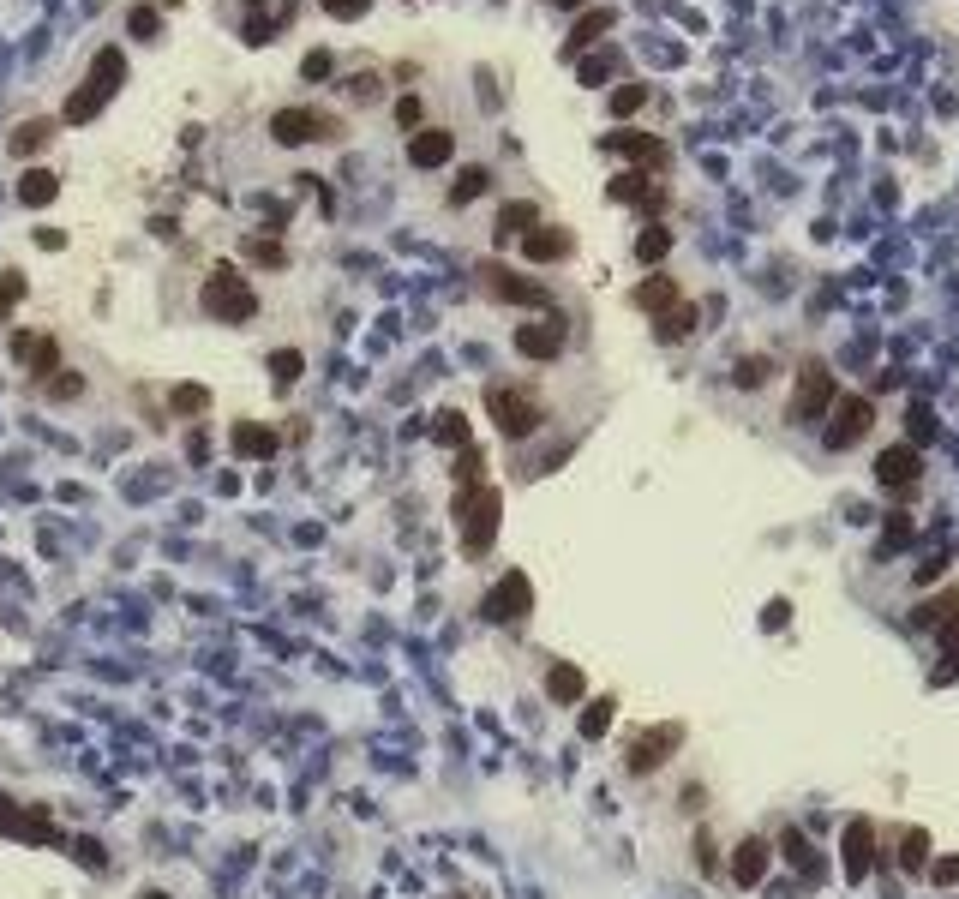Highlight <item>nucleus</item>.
Returning <instances> with one entry per match:
<instances>
[{"label":"nucleus","mask_w":959,"mask_h":899,"mask_svg":"<svg viewBox=\"0 0 959 899\" xmlns=\"http://www.w3.org/2000/svg\"><path fill=\"white\" fill-rule=\"evenodd\" d=\"M564 6H582V0H564Z\"/></svg>","instance_id":"bf43d9fd"},{"label":"nucleus","mask_w":959,"mask_h":899,"mask_svg":"<svg viewBox=\"0 0 959 899\" xmlns=\"http://www.w3.org/2000/svg\"><path fill=\"white\" fill-rule=\"evenodd\" d=\"M486 192V168H462V180L450 186V204H474Z\"/></svg>","instance_id":"4c0bfd02"},{"label":"nucleus","mask_w":959,"mask_h":899,"mask_svg":"<svg viewBox=\"0 0 959 899\" xmlns=\"http://www.w3.org/2000/svg\"><path fill=\"white\" fill-rule=\"evenodd\" d=\"M642 102H648V84H618V90H612V114H618V120L636 114Z\"/></svg>","instance_id":"ea45409f"},{"label":"nucleus","mask_w":959,"mask_h":899,"mask_svg":"<svg viewBox=\"0 0 959 899\" xmlns=\"http://www.w3.org/2000/svg\"><path fill=\"white\" fill-rule=\"evenodd\" d=\"M342 120L324 114V108H276L270 114V138L276 144H312V138H336Z\"/></svg>","instance_id":"423d86ee"},{"label":"nucleus","mask_w":959,"mask_h":899,"mask_svg":"<svg viewBox=\"0 0 959 899\" xmlns=\"http://www.w3.org/2000/svg\"><path fill=\"white\" fill-rule=\"evenodd\" d=\"M768 858H774V846H768V840H744V846L732 852V882H738V888L768 882Z\"/></svg>","instance_id":"dca6fc26"},{"label":"nucleus","mask_w":959,"mask_h":899,"mask_svg":"<svg viewBox=\"0 0 959 899\" xmlns=\"http://www.w3.org/2000/svg\"><path fill=\"white\" fill-rule=\"evenodd\" d=\"M54 132H60L54 120H24V126L12 132V156H36V150H42V144H48Z\"/></svg>","instance_id":"c85d7f7f"},{"label":"nucleus","mask_w":959,"mask_h":899,"mask_svg":"<svg viewBox=\"0 0 959 899\" xmlns=\"http://www.w3.org/2000/svg\"><path fill=\"white\" fill-rule=\"evenodd\" d=\"M498 516H504V492H498V486L474 480V486L456 492V534H462V552H468V558H480V552L498 540Z\"/></svg>","instance_id":"f257e3e1"},{"label":"nucleus","mask_w":959,"mask_h":899,"mask_svg":"<svg viewBox=\"0 0 959 899\" xmlns=\"http://www.w3.org/2000/svg\"><path fill=\"white\" fill-rule=\"evenodd\" d=\"M840 864H846V882H864L876 870V822L870 816H852L846 834H840Z\"/></svg>","instance_id":"1a4fd4ad"},{"label":"nucleus","mask_w":959,"mask_h":899,"mask_svg":"<svg viewBox=\"0 0 959 899\" xmlns=\"http://www.w3.org/2000/svg\"><path fill=\"white\" fill-rule=\"evenodd\" d=\"M12 360L36 378H54L60 372V342L54 336H30V330H12Z\"/></svg>","instance_id":"f8f14e48"},{"label":"nucleus","mask_w":959,"mask_h":899,"mask_svg":"<svg viewBox=\"0 0 959 899\" xmlns=\"http://www.w3.org/2000/svg\"><path fill=\"white\" fill-rule=\"evenodd\" d=\"M840 402V384L828 366H804L798 372V390H792V426H810V420H828V408Z\"/></svg>","instance_id":"39448f33"},{"label":"nucleus","mask_w":959,"mask_h":899,"mask_svg":"<svg viewBox=\"0 0 959 899\" xmlns=\"http://www.w3.org/2000/svg\"><path fill=\"white\" fill-rule=\"evenodd\" d=\"M576 78H582V84H606V78H612V54H588V60L576 66Z\"/></svg>","instance_id":"37998d69"},{"label":"nucleus","mask_w":959,"mask_h":899,"mask_svg":"<svg viewBox=\"0 0 959 899\" xmlns=\"http://www.w3.org/2000/svg\"><path fill=\"white\" fill-rule=\"evenodd\" d=\"M330 66H336V60L318 48V54H306V66H300V72H306V78H330Z\"/></svg>","instance_id":"8fccbe9b"},{"label":"nucleus","mask_w":959,"mask_h":899,"mask_svg":"<svg viewBox=\"0 0 959 899\" xmlns=\"http://www.w3.org/2000/svg\"><path fill=\"white\" fill-rule=\"evenodd\" d=\"M120 78H126V54H120V48H96V60H90V84L114 96V90H120Z\"/></svg>","instance_id":"b1692460"},{"label":"nucleus","mask_w":959,"mask_h":899,"mask_svg":"<svg viewBox=\"0 0 959 899\" xmlns=\"http://www.w3.org/2000/svg\"><path fill=\"white\" fill-rule=\"evenodd\" d=\"M546 696H552V702H564V708H576V702L588 696V678H582V666L558 660V666L546 672Z\"/></svg>","instance_id":"412c9836"},{"label":"nucleus","mask_w":959,"mask_h":899,"mask_svg":"<svg viewBox=\"0 0 959 899\" xmlns=\"http://www.w3.org/2000/svg\"><path fill=\"white\" fill-rule=\"evenodd\" d=\"M486 414L498 420L504 438H534L540 420H546L540 396H534V390H516V384H492V390H486Z\"/></svg>","instance_id":"7ed1b4c3"},{"label":"nucleus","mask_w":959,"mask_h":899,"mask_svg":"<svg viewBox=\"0 0 959 899\" xmlns=\"http://www.w3.org/2000/svg\"><path fill=\"white\" fill-rule=\"evenodd\" d=\"M204 312H210L216 324H246V318L258 312V294H252V282H246L234 264H216V270L204 276Z\"/></svg>","instance_id":"f03ea898"},{"label":"nucleus","mask_w":959,"mask_h":899,"mask_svg":"<svg viewBox=\"0 0 959 899\" xmlns=\"http://www.w3.org/2000/svg\"><path fill=\"white\" fill-rule=\"evenodd\" d=\"M432 432H438V444H456V450H468V420H462L456 408H450V414H438V426H432Z\"/></svg>","instance_id":"58836bf2"},{"label":"nucleus","mask_w":959,"mask_h":899,"mask_svg":"<svg viewBox=\"0 0 959 899\" xmlns=\"http://www.w3.org/2000/svg\"><path fill=\"white\" fill-rule=\"evenodd\" d=\"M396 120H402L408 132H420V102H414V96H402V102H396Z\"/></svg>","instance_id":"3c124183"},{"label":"nucleus","mask_w":959,"mask_h":899,"mask_svg":"<svg viewBox=\"0 0 959 899\" xmlns=\"http://www.w3.org/2000/svg\"><path fill=\"white\" fill-rule=\"evenodd\" d=\"M528 612H534V582H528L522 570L498 576L492 594H486V618H492V624H522Z\"/></svg>","instance_id":"6e6552de"},{"label":"nucleus","mask_w":959,"mask_h":899,"mask_svg":"<svg viewBox=\"0 0 959 899\" xmlns=\"http://www.w3.org/2000/svg\"><path fill=\"white\" fill-rule=\"evenodd\" d=\"M924 876H930L936 888H954V882H959V858H936V864H930Z\"/></svg>","instance_id":"49530a36"},{"label":"nucleus","mask_w":959,"mask_h":899,"mask_svg":"<svg viewBox=\"0 0 959 899\" xmlns=\"http://www.w3.org/2000/svg\"><path fill=\"white\" fill-rule=\"evenodd\" d=\"M786 618H792V606H786V600H768V612H762V624H768V630H780Z\"/></svg>","instance_id":"864d4df0"},{"label":"nucleus","mask_w":959,"mask_h":899,"mask_svg":"<svg viewBox=\"0 0 959 899\" xmlns=\"http://www.w3.org/2000/svg\"><path fill=\"white\" fill-rule=\"evenodd\" d=\"M78 390H84V384H78L72 372H66V378H48V396H54V402H72Z\"/></svg>","instance_id":"de8ad7c7"},{"label":"nucleus","mask_w":959,"mask_h":899,"mask_svg":"<svg viewBox=\"0 0 959 899\" xmlns=\"http://www.w3.org/2000/svg\"><path fill=\"white\" fill-rule=\"evenodd\" d=\"M576 726H582V738H588V744H594V738H606V726H612V696H600V702H588Z\"/></svg>","instance_id":"72a5a7b5"},{"label":"nucleus","mask_w":959,"mask_h":899,"mask_svg":"<svg viewBox=\"0 0 959 899\" xmlns=\"http://www.w3.org/2000/svg\"><path fill=\"white\" fill-rule=\"evenodd\" d=\"M528 228H540V210L534 204H504L498 210V234L510 240V234H528Z\"/></svg>","instance_id":"c756f323"},{"label":"nucleus","mask_w":959,"mask_h":899,"mask_svg":"<svg viewBox=\"0 0 959 899\" xmlns=\"http://www.w3.org/2000/svg\"><path fill=\"white\" fill-rule=\"evenodd\" d=\"M666 252H672V234H666L660 222H648V228L636 234V258H642V264H660Z\"/></svg>","instance_id":"7c9ffc66"},{"label":"nucleus","mask_w":959,"mask_h":899,"mask_svg":"<svg viewBox=\"0 0 959 899\" xmlns=\"http://www.w3.org/2000/svg\"><path fill=\"white\" fill-rule=\"evenodd\" d=\"M516 354H522V360H558V354H564V324H558V318L522 324V330H516Z\"/></svg>","instance_id":"ddd939ff"},{"label":"nucleus","mask_w":959,"mask_h":899,"mask_svg":"<svg viewBox=\"0 0 959 899\" xmlns=\"http://www.w3.org/2000/svg\"><path fill=\"white\" fill-rule=\"evenodd\" d=\"M36 246L54 252V246H66V234H60V228H36Z\"/></svg>","instance_id":"4d7b16f0"},{"label":"nucleus","mask_w":959,"mask_h":899,"mask_svg":"<svg viewBox=\"0 0 959 899\" xmlns=\"http://www.w3.org/2000/svg\"><path fill=\"white\" fill-rule=\"evenodd\" d=\"M456 480H462V486H474V480H480V450H462V462H456Z\"/></svg>","instance_id":"09e8293b"},{"label":"nucleus","mask_w":959,"mask_h":899,"mask_svg":"<svg viewBox=\"0 0 959 899\" xmlns=\"http://www.w3.org/2000/svg\"><path fill=\"white\" fill-rule=\"evenodd\" d=\"M450 156H456V138H450L444 126H420V132L408 138V162H414V168H444Z\"/></svg>","instance_id":"4468645a"},{"label":"nucleus","mask_w":959,"mask_h":899,"mask_svg":"<svg viewBox=\"0 0 959 899\" xmlns=\"http://www.w3.org/2000/svg\"><path fill=\"white\" fill-rule=\"evenodd\" d=\"M522 252H528L534 264H558V258L576 252V240H570L564 228H528V234H522Z\"/></svg>","instance_id":"f3484780"},{"label":"nucleus","mask_w":959,"mask_h":899,"mask_svg":"<svg viewBox=\"0 0 959 899\" xmlns=\"http://www.w3.org/2000/svg\"><path fill=\"white\" fill-rule=\"evenodd\" d=\"M270 450H276V432H270V426H252V420L234 426V456H270Z\"/></svg>","instance_id":"cd10ccee"},{"label":"nucleus","mask_w":959,"mask_h":899,"mask_svg":"<svg viewBox=\"0 0 959 899\" xmlns=\"http://www.w3.org/2000/svg\"><path fill=\"white\" fill-rule=\"evenodd\" d=\"M324 12H330V18H360L366 0H324Z\"/></svg>","instance_id":"603ef678"},{"label":"nucleus","mask_w":959,"mask_h":899,"mask_svg":"<svg viewBox=\"0 0 959 899\" xmlns=\"http://www.w3.org/2000/svg\"><path fill=\"white\" fill-rule=\"evenodd\" d=\"M678 744H684V726H678V720H666V726H654V732H636V738H630V774H654Z\"/></svg>","instance_id":"9d476101"},{"label":"nucleus","mask_w":959,"mask_h":899,"mask_svg":"<svg viewBox=\"0 0 959 899\" xmlns=\"http://www.w3.org/2000/svg\"><path fill=\"white\" fill-rule=\"evenodd\" d=\"M240 258L258 264V270H282V264H288V246L270 240V234H246V240H240Z\"/></svg>","instance_id":"5701e85b"},{"label":"nucleus","mask_w":959,"mask_h":899,"mask_svg":"<svg viewBox=\"0 0 959 899\" xmlns=\"http://www.w3.org/2000/svg\"><path fill=\"white\" fill-rule=\"evenodd\" d=\"M144 899H168V894H144Z\"/></svg>","instance_id":"13d9d810"},{"label":"nucleus","mask_w":959,"mask_h":899,"mask_svg":"<svg viewBox=\"0 0 959 899\" xmlns=\"http://www.w3.org/2000/svg\"><path fill=\"white\" fill-rule=\"evenodd\" d=\"M0 834H18V840H54V822H48V810H42V804H30V810H0Z\"/></svg>","instance_id":"aec40b11"},{"label":"nucleus","mask_w":959,"mask_h":899,"mask_svg":"<svg viewBox=\"0 0 959 899\" xmlns=\"http://www.w3.org/2000/svg\"><path fill=\"white\" fill-rule=\"evenodd\" d=\"M606 150H618V156H630V162H642V168H666V144H660L654 132H612Z\"/></svg>","instance_id":"2eb2a0df"},{"label":"nucleus","mask_w":959,"mask_h":899,"mask_svg":"<svg viewBox=\"0 0 959 899\" xmlns=\"http://www.w3.org/2000/svg\"><path fill=\"white\" fill-rule=\"evenodd\" d=\"M690 330H696V306H690V300H678L672 312L654 318V336H660V342H684Z\"/></svg>","instance_id":"bb28decb"},{"label":"nucleus","mask_w":959,"mask_h":899,"mask_svg":"<svg viewBox=\"0 0 959 899\" xmlns=\"http://www.w3.org/2000/svg\"><path fill=\"white\" fill-rule=\"evenodd\" d=\"M606 30H612V6H588V12L576 18V30H570V54L588 48V42H600Z\"/></svg>","instance_id":"a878e982"},{"label":"nucleus","mask_w":959,"mask_h":899,"mask_svg":"<svg viewBox=\"0 0 959 899\" xmlns=\"http://www.w3.org/2000/svg\"><path fill=\"white\" fill-rule=\"evenodd\" d=\"M102 102H108V90H96V84H84V90H72V96H66V108H60V120H66V126H84V120H96V114H102Z\"/></svg>","instance_id":"393cba45"},{"label":"nucleus","mask_w":959,"mask_h":899,"mask_svg":"<svg viewBox=\"0 0 959 899\" xmlns=\"http://www.w3.org/2000/svg\"><path fill=\"white\" fill-rule=\"evenodd\" d=\"M480 282H486V294H492V300H510V306H534V312H552V294H546L540 282H528V276L504 270V264H480Z\"/></svg>","instance_id":"0eeeda50"},{"label":"nucleus","mask_w":959,"mask_h":899,"mask_svg":"<svg viewBox=\"0 0 959 899\" xmlns=\"http://www.w3.org/2000/svg\"><path fill=\"white\" fill-rule=\"evenodd\" d=\"M168 408H174V414H204V408H210V390H204V384H174Z\"/></svg>","instance_id":"f704fd0d"},{"label":"nucleus","mask_w":959,"mask_h":899,"mask_svg":"<svg viewBox=\"0 0 959 899\" xmlns=\"http://www.w3.org/2000/svg\"><path fill=\"white\" fill-rule=\"evenodd\" d=\"M60 198V174L54 168H24L18 174V204L24 210H42V204H54Z\"/></svg>","instance_id":"a211bd4d"},{"label":"nucleus","mask_w":959,"mask_h":899,"mask_svg":"<svg viewBox=\"0 0 959 899\" xmlns=\"http://www.w3.org/2000/svg\"><path fill=\"white\" fill-rule=\"evenodd\" d=\"M918 474H924V456H918L912 444H888V450L876 456V480H882L888 492H912Z\"/></svg>","instance_id":"9b49d317"},{"label":"nucleus","mask_w":959,"mask_h":899,"mask_svg":"<svg viewBox=\"0 0 959 899\" xmlns=\"http://www.w3.org/2000/svg\"><path fill=\"white\" fill-rule=\"evenodd\" d=\"M870 426H876V408H870V396H840V402L828 408L822 444H828V450H852V444H864V438H870Z\"/></svg>","instance_id":"20e7f679"},{"label":"nucleus","mask_w":959,"mask_h":899,"mask_svg":"<svg viewBox=\"0 0 959 899\" xmlns=\"http://www.w3.org/2000/svg\"><path fill=\"white\" fill-rule=\"evenodd\" d=\"M78 864H84V870H102V846H96V840H78Z\"/></svg>","instance_id":"5fc2aeb1"},{"label":"nucleus","mask_w":959,"mask_h":899,"mask_svg":"<svg viewBox=\"0 0 959 899\" xmlns=\"http://www.w3.org/2000/svg\"><path fill=\"white\" fill-rule=\"evenodd\" d=\"M912 540V516H888V534H882V552H894V546H906Z\"/></svg>","instance_id":"a18cd8bd"},{"label":"nucleus","mask_w":959,"mask_h":899,"mask_svg":"<svg viewBox=\"0 0 959 899\" xmlns=\"http://www.w3.org/2000/svg\"><path fill=\"white\" fill-rule=\"evenodd\" d=\"M930 438H936V414H930V402H912V450Z\"/></svg>","instance_id":"79ce46f5"},{"label":"nucleus","mask_w":959,"mask_h":899,"mask_svg":"<svg viewBox=\"0 0 959 899\" xmlns=\"http://www.w3.org/2000/svg\"><path fill=\"white\" fill-rule=\"evenodd\" d=\"M630 300H636L642 312H654V318H660V312H672V306H678V282H672V276H648V282H636V294H630Z\"/></svg>","instance_id":"4be33fe9"},{"label":"nucleus","mask_w":959,"mask_h":899,"mask_svg":"<svg viewBox=\"0 0 959 899\" xmlns=\"http://www.w3.org/2000/svg\"><path fill=\"white\" fill-rule=\"evenodd\" d=\"M732 378H738L744 390H762V384L774 378V360H768V354H756V360H738V372H732Z\"/></svg>","instance_id":"c9c22d12"},{"label":"nucleus","mask_w":959,"mask_h":899,"mask_svg":"<svg viewBox=\"0 0 959 899\" xmlns=\"http://www.w3.org/2000/svg\"><path fill=\"white\" fill-rule=\"evenodd\" d=\"M954 612H959V594H942V600H924V606L912 612V624H924V630H942Z\"/></svg>","instance_id":"473e14b6"},{"label":"nucleus","mask_w":959,"mask_h":899,"mask_svg":"<svg viewBox=\"0 0 959 899\" xmlns=\"http://www.w3.org/2000/svg\"><path fill=\"white\" fill-rule=\"evenodd\" d=\"M300 366H306V360H300V348H276V354H270L276 384H294V378H300Z\"/></svg>","instance_id":"a19ab883"},{"label":"nucleus","mask_w":959,"mask_h":899,"mask_svg":"<svg viewBox=\"0 0 959 899\" xmlns=\"http://www.w3.org/2000/svg\"><path fill=\"white\" fill-rule=\"evenodd\" d=\"M126 30L156 42V36H162V12H156V6H132V12H126Z\"/></svg>","instance_id":"e433bc0d"},{"label":"nucleus","mask_w":959,"mask_h":899,"mask_svg":"<svg viewBox=\"0 0 959 899\" xmlns=\"http://www.w3.org/2000/svg\"><path fill=\"white\" fill-rule=\"evenodd\" d=\"M18 300H24V276H18V270H6V276H0V318H6Z\"/></svg>","instance_id":"c03bdc74"},{"label":"nucleus","mask_w":959,"mask_h":899,"mask_svg":"<svg viewBox=\"0 0 959 899\" xmlns=\"http://www.w3.org/2000/svg\"><path fill=\"white\" fill-rule=\"evenodd\" d=\"M606 192H612V198H618V204H642V210H648V216H654V210H660V204H666V192H660V186H654V180H648V174H618V180H612V186H606Z\"/></svg>","instance_id":"6ab92c4d"},{"label":"nucleus","mask_w":959,"mask_h":899,"mask_svg":"<svg viewBox=\"0 0 959 899\" xmlns=\"http://www.w3.org/2000/svg\"><path fill=\"white\" fill-rule=\"evenodd\" d=\"M900 864H906V870H930V834H924V828H906V834H900Z\"/></svg>","instance_id":"2f4dec72"},{"label":"nucleus","mask_w":959,"mask_h":899,"mask_svg":"<svg viewBox=\"0 0 959 899\" xmlns=\"http://www.w3.org/2000/svg\"><path fill=\"white\" fill-rule=\"evenodd\" d=\"M936 636H942V654H959V612L942 624V630H936Z\"/></svg>","instance_id":"6e6d98bb"}]
</instances>
